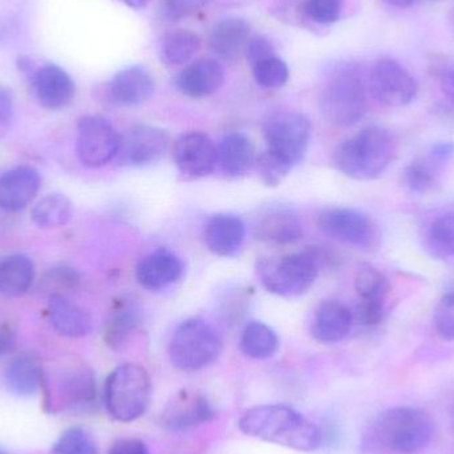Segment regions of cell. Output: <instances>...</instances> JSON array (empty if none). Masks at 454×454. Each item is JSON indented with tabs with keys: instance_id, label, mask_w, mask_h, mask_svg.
I'll return each instance as SVG.
<instances>
[{
	"instance_id": "60d3db41",
	"label": "cell",
	"mask_w": 454,
	"mask_h": 454,
	"mask_svg": "<svg viewBox=\"0 0 454 454\" xmlns=\"http://www.w3.org/2000/svg\"><path fill=\"white\" fill-rule=\"evenodd\" d=\"M434 323L444 340H454V290L445 294L437 304Z\"/></svg>"
},
{
	"instance_id": "7bdbcfd3",
	"label": "cell",
	"mask_w": 454,
	"mask_h": 454,
	"mask_svg": "<svg viewBox=\"0 0 454 454\" xmlns=\"http://www.w3.org/2000/svg\"><path fill=\"white\" fill-rule=\"evenodd\" d=\"M245 56L251 67L255 66L264 59L275 56V48L272 43L264 36H254L248 39L246 45Z\"/></svg>"
},
{
	"instance_id": "4316f807",
	"label": "cell",
	"mask_w": 454,
	"mask_h": 454,
	"mask_svg": "<svg viewBox=\"0 0 454 454\" xmlns=\"http://www.w3.org/2000/svg\"><path fill=\"white\" fill-rule=\"evenodd\" d=\"M303 225L294 210L272 207L267 210L256 223V237L263 242L290 245L301 239Z\"/></svg>"
},
{
	"instance_id": "484cf974",
	"label": "cell",
	"mask_w": 454,
	"mask_h": 454,
	"mask_svg": "<svg viewBox=\"0 0 454 454\" xmlns=\"http://www.w3.org/2000/svg\"><path fill=\"white\" fill-rule=\"evenodd\" d=\"M246 227L234 215H215L205 226L204 239L213 254L223 258L237 255L245 242Z\"/></svg>"
},
{
	"instance_id": "9c48e42d",
	"label": "cell",
	"mask_w": 454,
	"mask_h": 454,
	"mask_svg": "<svg viewBox=\"0 0 454 454\" xmlns=\"http://www.w3.org/2000/svg\"><path fill=\"white\" fill-rule=\"evenodd\" d=\"M263 136L267 151L295 168L303 161L309 149L311 124L303 114L280 112L266 120Z\"/></svg>"
},
{
	"instance_id": "7c38bea8",
	"label": "cell",
	"mask_w": 454,
	"mask_h": 454,
	"mask_svg": "<svg viewBox=\"0 0 454 454\" xmlns=\"http://www.w3.org/2000/svg\"><path fill=\"white\" fill-rule=\"evenodd\" d=\"M368 85L373 98L391 108L408 106L418 98V80L395 59L376 61L371 69Z\"/></svg>"
},
{
	"instance_id": "f1b7e54d",
	"label": "cell",
	"mask_w": 454,
	"mask_h": 454,
	"mask_svg": "<svg viewBox=\"0 0 454 454\" xmlns=\"http://www.w3.org/2000/svg\"><path fill=\"white\" fill-rule=\"evenodd\" d=\"M35 279L34 262L23 254H13L0 261V294L19 298L31 288Z\"/></svg>"
},
{
	"instance_id": "8d00e7d4",
	"label": "cell",
	"mask_w": 454,
	"mask_h": 454,
	"mask_svg": "<svg viewBox=\"0 0 454 454\" xmlns=\"http://www.w3.org/2000/svg\"><path fill=\"white\" fill-rule=\"evenodd\" d=\"M343 12V0H306L301 8L304 26L328 27L335 24Z\"/></svg>"
},
{
	"instance_id": "d4e9b609",
	"label": "cell",
	"mask_w": 454,
	"mask_h": 454,
	"mask_svg": "<svg viewBox=\"0 0 454 454\" xmlns=\"http://www.w3.org/2000/svg\"><path fill=\"white\" fill-rule=\"evenodd\" d=\"M250 35V24L238 16L221 19L215 24L209 36L210 50L226 63H234L245 55Z\"/></svg>"
},
{
	"instance_id": "e575fe53",
	"label": "cell",
	"mask_w": 454,
	"mask_h": 454,
	"mask_svg": "<svg viewBox=\"0 0 454 454\" xmlns=\"http://www.w3.org/2000/svg\"><path fill=\"white\" fill-rule=\"evenodd\" d=\"M427 250L434 258L448 259L454 256V210L439 215L429 223L426 232Z\"/></svg>"
},
{
	"instance_id": "44dd1931",
	"label": "cell",
	"mask_w": 454,
	"mask_h": 454,
	"mask_svg": "<svg viewBox=\"0 0 454 454\" xmlns=\"http://www.w3.org/2000/svg\"><path fill=\"white\" fill-rule=\"evenodd\" d=\"M223 82L225 71L220 61L201 59L183 69L176 84L180 92L188 98H204L217 92Z\"/></svg>"
},
{
	"instance_id": "4dcf8cb0",
	"label": "cell",
	"mask_w": 454,
	"mask_h": 454,
	"mask_svg": "<svg viewBox=\"0 0 454 454\" xmlns=\"http://www.w3.org/2000/svg\"><path fill=\"white\" fill-rule=\"evenodd\" d=\"M240 351L254 360H266L274 356L279 348V338L269 325L251 322L246 325L239 339Z\"/></svg>"
},
{
	"instance_id": "603a6c76",
	"label": "cell",
	"mask_w": 454,
	"mask_h": 454,
	"mask_svg": "<svg viewBox=\"0 0 454 454\" xmlns=\"http://www.w3.org/2000/svg\"><path fill=\"white\" fill-rule=\"evenodd\" d=\"M43 380H44V368L39 357L29 352L18 355L11 360L3 373V383L5 389L13 396L27 397L35 396L42 391Z\"/></svg>"
},
{
	"instance_id": "f5cc1de1",
	"label": "cell",
	"mask_w": 454,
	"mask_h": 454,
	"mask_svg": "<svg viewBox=\"0 0 454 454\" xmlns=\"http://www.w3.org/2000/svg\"><path fill=\"white\" fill-rule=\"evenodd\" d=\"M450 27H452V31L454 34V10H453L452 15H450Z\"/></svg>"
},
{
	"instance_id": "74e56055",
	"label": "cell",
	"mask_w": 454,
	"mask_h": 454,
	"mask_svg": "<svg viewBox=\"0 0 454 454\" xmlns=\"http://www.w3.org/2000/svg\"><path fill=\"white\" fill-rule=\"evenodd\" d=\"M80 283H82V275L76 269L59 266L45 274L40 286L48 298H51L56 295L69 296L72 291L79 288Z\"/></svg>"
},
{
	"instance_id": "f35d334b",
	"label": "cell",
	"mask_w": 454,
	"mask_h": 454,
	"mask_svg": "<svg viewBox=\"0 0 454 454\" xmlns=\"http://www.w3.org/2000/svg\"><path fill=\"white\" fill-rule=\"evenodd\" d=\"M251 68H253V76L256 84L266 90L283 87L290 77L287 64L277 56L264 59Z\"/></svg>"
},
{
	"instance_id": "db71d44e",
	"label": "cell",
	"mask_w": 454,
	"mask_h": 454,
	"mask_svg": "<svg viewBox=\"0 0 454 454\" xmlns=\"http://www.w3.org/2000/svg\"><path fill=\"white\" fill-rule=\"evenodd\" d=\"M0 454H5V453H4V452H3V450H0Z\"/></svg>"
},
{
	"instance_id": "ffe728a7",
	"label": "cell",
	"mask_w": 454,
	"mask_h": 454,
	"mask_svg": "<svg viewBox=\"0 0 454 454\" xmlns=\"http://www.w3.org/2000/svg\"><path fill=\"white\" fill-rule=\"evenodd\" d=\"M354 323V314L346 304L339 301H325L312 317L311 335L320 343H339L349 335Z\"/></svg>"
},
{
	"instance_id": "f907efd6",
	"label": "cell",
	"mask_w": 454,
	"mask_h": 454,
	"mask_svg": "<svg viewBox=\"0 0 454 454\" xmlns=\"http://www.w3.org/2000/svg\"><path fill=\"white\" fill-rule=\"evenodd\" d=\"M384 2L388 3L389 5H394V7L408 8L411 7L416 0H384Z\"/></svg>"
},
{
	"instance_id": "bcb514c9",
	"label": "cell",
	"mask_w": 454,
	"mask_h": 454,
	"mask_svg": "<svg viewBox=\"0 0 454 454\" xmlns=\"http://www.w3.org/2000/svg\"><path fill=\"white\" fill-rule=\"evenodd\" d=\"M13 101L12 96L8 92L7 88L0 85V125L5 124L12 116Z\"/></svg>"
},
{
	"instance_id": "9a60e30c",
	"label": "cell",
	"mask_w": 454,
	"mask_h": 454,
	"mask_svg": "<svg viewBox=\"0 0 454 454\" xmlns=\"http://www.w3.org/2000/svg\"><path fill=\"white\" fill-rule=\"evenodd\" d=\"M169 144V135L164 129L151 125H136L120 137L116 159L124 167H148L167 154Z\"/></svg>"
},
{
	"instance_id": "4fadbf2b",
	"label": "cell",
	"mask_w": 454,
	"mask_h": 454,
	"mask_svg": "<svg viewBox=\"0 0 454 454\" xmlns=\"http://www.w3.org/2000/svg\"><path fill=\"white\" fill-rule=\"evenodd\" d=\"M121 136L101 116H84L77 122L76 152L80 162L98 169L116 159Z\"/></svg>"
},
{
	"instance_id": "5bb4252c",
	"label": "cell",
	"mask_w": 454,
	"mask_h": 454,
	"mask_svg": "<svg viewBox=\"0 0 454 454\" xmlns=\"http://www.w3.org/2000/svg\"><path fill=\"white\" fill-rule=\"evenodd\" d=\"M215 418L217 411L204 394L184 389L168 403L160 423L165 431L178 434L212 423Z\"/></svg>"
},
{
	"instance_id": "816d5d0a",
	"label": "cell",
	"mask_w": 454,
	"mask_h": 454,
	"mask_svg": "<svg viewBox=\"0 0 454 454\" xmlns=\"http://www.w3.org/2000/svg\"><path fill=\"white\" fill-rule=\"evenodd\" d=\"M450 424H452V427L454 428V405L452 411H450Z\"/></svg>"
},
{
	"instance_id": "2e32d148",
	"label": "cell",
	"mask_w": 454,
	"mask_h": 454,
	"mask_svg": "<svg viewBox=\"0 0 454 454\" xmlns=\"http://www.w3.org/2000/svg\"><path fill=\"white\" fill-rule=\"evenodd\" d=\"M173 159L184 180H201L217 167V146L205 133H185L176 141Z\"/></svg>"
},
{
	"instance_id": "ab89813d",
	"label": "cell",
	"mask_w": 454,
	"mask_h": 454,
	"mask_svg": "<svg viewBox=\"0 0 454 454\" xmlns=\"http://www.w3.org/2000/svg\"><path fill=\"white\" fill-rule=\"evenodd\" d=\"M256 168H258V175L262 183L266 186H270V188L280 185L283 180L287 177L288 173L294 169L285 160L275 156L267 149L259 156L258 161H256Z\"/></svg>"
},
{
	"instance_id": "b9f144b4",
	"label": "cell",
	"mask_w": 454,
	"mask_h": 454,
	"mask_svg": "<svg viewBox=\"0 0 454 454\" xmlns=\"http://www.w3.org/2000/svg\"><path fill=\"white\" fill-rule=\"evenodd\" d=\"M209 0H161V10L165 18L172 21L193 16L201 11Z\"/></svg>"
},
{
	"instance_id": "d6a6232c",
	"label": "cell",
	"mask_w": 454,
	"mask_h": 454,
	"mask_svg": "<svg viewBox=\"0 0 454 454\" xmlns=\"http://www.w3.org/2000/svg\"><path fill=\"white\" fill-rule=\"evenodd\" d=\"M359 301L365 306L387 309L386 301L389 294V282L383 272L370 264H364L357 270L355 277Z\"/></svg>"
},
{
	"instance_id": "3957f363",
	"label": "cell",
	"mask_w": 454,
	"mask_h": 454,
	"mask_svg": "<svg viewBox=\"0 0 454 454\" xmlns=\"http://www.w3.org/2000/svg\"><path fill=\"white\" fill-rule=\"evenodd\" d=\"M434 436L431 416L419 408L396 407L380 413L365 434V447L400 454L420 452Z\"/></svg>"
},
{
	"instance_id": "8992f818",
	"label": "cell",
	"mask_w": 454,
	"mask_h": 454,
	"mask_svg": "<svg viewBox=\"0 0 454 454\" xmlns=\"http://www.w3.org/2000/svg\"><path fill=\"white\" fill-rule=\"evenodd\" d=\"M42 392L43 407L51 415L85 412L98 397L95 373L84 363L63 365L52 373L44 371Z\"/></svg>"
},
{
	"instance_id": "d6986e66",
	"label": "cell",
	"mask_w": 454,
	"mask_h": 454,
	"mask_svg": "<svg viewBox=\"0 0 454 454\" xmlns=\"http://www.w3.org/2000/svg\"><path fill=\"white\" fill-rule=\"evenodd\" d=\"M183 271V261L173 251L160 248L138 262L136 279L145 290L160 291L177 282Z\"/></svg>"
},
{
	"instance_id": "e0dca14e",
	"label": "cell",
	"mask_w": 454,
	"mask_h": 454,
	"mask_svg": "<svg viewBox=\"0 0 454 454\" xmlns=\"http://www.w3.org/2000/svg\"><path fill=\"white\" fill-rule=\"evenodd\" d=\"M156 84L143 66H130L117 72L104 90V98L117 106H138L153 96Z\"/></svg>"
},
{
	"instance_id": "277c9868",
	"label": "cell",
	"mask_w": 454,
	"mask_h": 454,
	"mask_svg": "<svg viewBox=\"0 0 454 454\" xmlns=\"http://www.w3.org/2000/svg\"><path fill=\"white\" fill-rule=\"evenodd\" d=\"M333 256L322 247H311L303 253L261 259L256 264L259 279L269 293L283 298L303 295L311 288L323 264Z\"/></svg>"
},
{
	"instance_id": "681fc988",
	"label": "cell",
	"mask_w": 454,
	"mask_h": 454,
	"mask_svg": "<svg viewBox=\"0 0 454 454\" xmlns=\"http://www.w3.org/2000/svg\"><path fill=\"white\" fill-rule=\"evenodd\" d=\"M120 2L124 3L127 7L133 8V10H141V8H145L151 3V0H120Z\"/></svg>"
},
{
	"instance_id": "7402d4cb",
	"label": "cell",
	"mask_w": 454,
	"mask_h": 454,
	"mask_svg": "<svg viewBox=\"0 0 454 454\" xmlns=\"http://www.w3.org/2000/svg\"><path fill=\"white\" fill-rule=\"evenodd\" d=\"M48 317L59 335L66 338H84L92 331L93 320L84 307L69 296L56 295L48 298Z\"/></svg>"
},
{
	"instance_id": "8fae6325",
	"label": "cell",
	"mask_w": 454,
	"mask_h": 454,
	"mask_svg": "<svg viewBox=\"0 0 454 454\" xmlns=\"http://www.w3.org/2000/svg\"><path fill=\"white\" fill-rule=\"evenodd\" d=\"M317 226L338 242L359 248L379 245L380 232L376 223L364 213L351 207H328L317 217Z\"/></svg>"
},
{
	"instance_id": "f6af8a7d",
	"label": "cell",
	"mask_w": 454,
	"mask_h": 454,
	"mask_svg": "<svg viewBox=\"0 0 454 454\" xmlns=\"http://www.w3.org/2000/svg\"><path fill=\"white\" fill-rule=\"evenodd\" d=\"M439 82L442 92L454 106V66L440 69Z\"/></svg>"
},
{
	"instance_id": "ee69618b",
	"label": "cell",
	"mask_w": 454,
	"mask_h": 454,
	"mask_svg": "<svg viewBox=\"0 0 454 454\" xmlns=\"http://www.w3.org/2000/svg\"><path fill=\"white\" fill-rule=\"evenodd\" d=\"M106 454H152L148 445L140 439H120L112 444Z\"/></svg>"
},
{
	"instance_id": "52a82bcc",
	"label": "cell",
	"mask_w": 454,
	"mask_h": 454,
	"mask_svg": "<svg viewBox=\"0 0 454 454\" xmlns=\"http://www.w3.org/2000/svg\"><path fill=\"white\" fill-rule=\"evenodd\" d=\"M152 379L148 371L127 363L114 368L104 386L106 412L119 423H132L145 415L152 402Z\"/></svg>"
},
{
	"instance_id": "5b68a950",
	"label": "cell",
	"mask_w": 454,
	"mask_h": 454,
	"mask_svg": "<svg viewBox=\"0 0 454 454\" xmlns=\"http://www.w3.org/2000/svg\"><path fill=\"white\" fill-rule=\"evenodd\" d=\"M320 112L330 124L347 128L357 124L367 114V87L355 64L336 67L323 84Z\"/></svg>"
},
{
	"instance_id": "cb8c5ba5",
	"label": "cell",
	"mask_w": 454,
	"mask_h": 454,
	"mask_svg": "<svg viewBox=\"0 0 454 454\" xmlns=\"http://www.w3.org/2000/svg\"><path fill=\"white\" fill-rule=\"evenodd\" d=\"M143 325V311L137 301L130 298H121L114 303L106 327L104 341L109 348L120 351L128 346L132 336Z\"/></svg>"
},
{
	"instance_id": "c3c4849f",
	"label": "cell",
	"mask_w": 454,
	"mask_h": 454,
	"mask_svg": "<svg viewBox=\"0 0 454 454\" xmlns=\"http://www.w3.org/2000/svg\"><path fill=\"white\" fill-rule=\"evenodd\" d=\"M12 335L8 333H0V355L4 352L10 351L11 347L13 346Z\"/></svg>"
},
{
	"instance_id": "6da1fadb",
	"label": "cell",
	"mask_w": 454,
	"mask_h": 454,
	"mask_svg": "<svg viewBox=\"0 0 454 454\" xmlns=\"http://www.w3.org/2000/svg\"><path fill=\"white\" fill-rule=\"evenodd\" d=\"M238 426L247 436L301 452H312L322 444V431L298 411L285 404L250 408L243 413Z\"/></svg>"
},
{
	"instance_id": "d590c367",
	"label": "cell",
	"mask_w": 454,
	"mask_h": 454,
	"mask_svg": "<svg viewBox=\"0 0 454 454\" xmlns=\"http://www.w3.org/2000/svg\"><path fill=\"white\" fill-rule=\"evenodd\" d=\"M50 454H98V442L88 429L71 427L56 440Z\"/></svg>"
},
{
	"instance_id": "1f68e13d",
	"label": "cell",
	"mask_w": 454,
	"mask_h": 454,
	"mask_svg": "<svg viewBox=\"0 0 454 454\" xmlns=\"http://www.w3.org/2000/svg\"><path fill=\"white\" fill-rule=\"evenodd\" d=\"M74 217V205L64 194L43 197L31 212L35 225L40 229H58L66 226Z\"/></svg>"
},
{
	"instance_id": "83f0119b",
	"label": "cell",
	"mask_w": 454,
	"mask_h": 454,
	"mask_svg": "<svg viewBox=\"0 0 454 454\" xmlns=\"http://www.w3.org/2000/svg\"><path fill=\"white\" fill-rule=\"evenodd\" d=\"M255 162L254 146L243 133L231 132L223 136L217 146V164L232 178L247 175Z\"/></svg>"
},
{
	"instance_id": "ac0fdd59",
	"label": "cell",
	"mask_w": 454,
	"mask_h": 454,
	"mask_svg": "<svg viewBox=\"0 0 454 454\" xmlns=\"http://www.w3.org/2000/svg\"><path fill=\"white\" fill-rule=\"evenodd\" d=\"M42 185V178L35 168L16 167L0 177V209L8 213L26 209Z\"/></svg>"
},
{
	"instance_id": "7dc6e473",
	"label": "cell",
	"mask_w": 454,
	"mask_h": 454,
	"mask_svg": "<svg viewBox=\"0 0 454 454\" xmlns=\"http://www.w3.org/2000/svg\"><path fill=\"white\" fill-rule=\"evenodd\" d=\"M432 156L439 160L442 164H447L454 156V144L452 143H439L434 145L431 151Z\"/></svg>"
},
{
	"instance_id": "30bf717a",
	"label": "cell",
	"mask_w": 454,
	"mask_h": 454,
	"mask_svg": "<svg viewBox=\"0 0 454 454\" xmlns=\"http://www.w3.org/2000/svg\"><path fill=\"white\" fill-rule=\"evenodd\" d=\"M18 66L43 108L60 111L74 101L76 84L66 69L53 63L37 67L29 58L19 59Z\"/></svg>"
},
{
	"instance_id": "ba28073f",
	"label": "cell",
	"mask_w": 454,
	"mask_h": 454,
	"mask_svg": "<svg viewBox=\"0 0 454 454\" xmlns=\"http://www.w3.org/2000/svg\"><path fill=\"white\" fill-rule=\"evenodd\" d=\"M223 348V339L210 323L189 319L181 323L173 333L169 359L178 370L194 372L213 364Z\"/></svg>"
},
{
	"instance_id": "f546056e",
	"label": "cell",
	"mask_w": 454,
	"mask_h": 454,
	"mask_svg": "<svg viewBox=\"0 0 454 454\" xmlns=\"http://www.w3.org/2000/svg\"><path fill=\"white\" fill-rule=\"evenodd\" d=\"M202 40L196 32L178 29L168 32L159 44L160 60L167 66H183L201 50Z\"/></svg>"
},
{
	"instance_id": "836d02e7",
	"label": "cell",
	"mask_w": 454,
	"mask_h": 454,
	"mask_svg": "<svg viewBox=\"0 0 454 454\" xmlns=\"http://www.w3.org/2000/svg\"><path fill=\"white\" fill-rule=\"evenodd\" d=\"M442 162L432 154L411 162L403 173V183L413 193L426 194L436 188Z\"/></svg>"
},
{
	"instance_id": "7a4b0ae2",
	"label": "cell",
	"mask_w": 454,
	"mask_h": 454,
	"mask_svg": "<svg viewBox=\"0 0 454 454\" xmlns=\"http://www.w3.org/2000/svg\"><path fill=\"white\" fill-rule=\"evenodd\" d=\"M396 154L394 135L386 128L371 125L336 146L333 165L354 180H375L391 167Z\"/></svg>"
}]
</instances>
